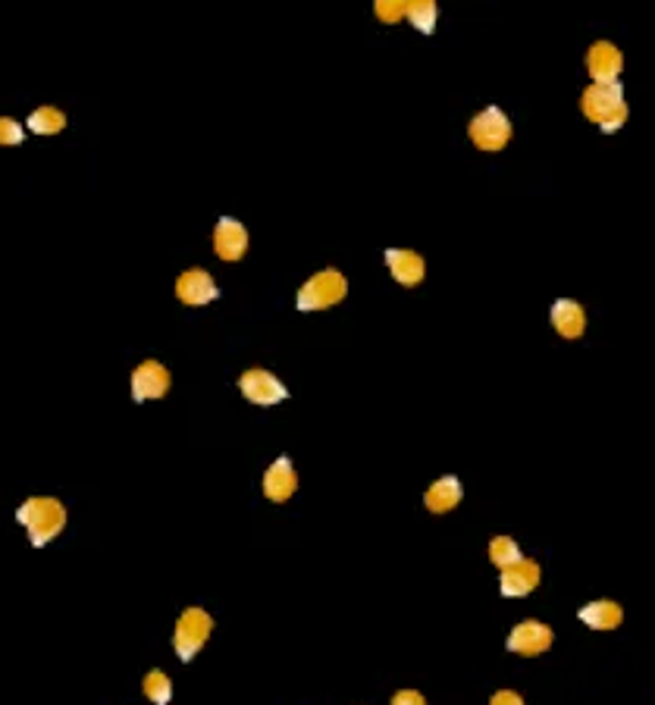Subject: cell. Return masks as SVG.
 Instances as JSON below:
<instances>
[{
    "instance_id": "cell-5",
    "label": "cell",
    "mask_w": 655,
    "mask_h": 705,
    "mask_svg": "<svg viewBox=\"0 0 655 705\" xmlns=\"http://www.w3.org/2000/svg\"><path fill=\"white\" fill-rule=\"evenodd\" d=\"M511 120L508 116L499 110V107H486V110H480L474 120H471V126H467V135H471V141H474V148H480V151H486V154H496V151H502L508 141H511Z\"/></svg>"
},
{
    "instance_id": "cell-23",
    "label": "cell",
    "mask_w": 655,
    "mask_h": 705,
    "mask_svg": "<svg viewBox=\"0 0 655 705\" xmlns=\"http://www.w3.org/2000/svg\"><path fill=\"white\" fill-rule=\"evenodd\" d=\"M405 4L408 0H373V13H377V19H383L386 26H395V22L405 16Z\"/></svg>"
},
{
    "instance_id": "cell-4",
    "label": "cell",
    "mask_w": 655,
    "mask_h": 705,
    "mask_svg": "<svg viewBox=\"0 0 655 705\" xmlns=\"http://www.w3.org/2000/svg\"><path fill=\"white\" fill-rule=\"evenodd\" d=\"M348 295V279L339 270H320L298 289V311H330Z\"/></svg>"
},
{
    "instance_id": "cell-12",
    "label": "cell",
    "mask_w": 655,
    "mask_h": 705,
    "mask_svg": "<svg viewBox=\"0 0 655 705\" xmlns=\"http://www.w3.org/2000/svg\"><path fill=\"white\" fill-rule=\"evenodd\" d=\"M587 69L593 76V85H612L621 76L624 57L612 41H596L590 47V54H587Z\"/></svg>"
},
{
    "instance_id": "cell-21",
    "label": "cell",
    "mask_w": 655,
    "mask_h": 705,
    "mask_svg": "<svg viewBox=\"0 0 655 705\" xmlns=\"http://www.w3.org/2000/svg\"><path fill=\"white\" fill-rule=\"evenodd\" d=\"M521 558H524V552H521V546L514 543L511 536H496L493 543H489V561H493L499 571L511 568V564L521 561Z\"/></svg>"
},
{
    "instance_id": "cell-14",
    "label": "cell",
    "mask_w": 655,
    "mask_h": 705,
    "mask_svg": "<svg viewBox=\"0 0 655 705\" xmlns=\"http://www.w3.org/2000/svg\"><path fill=\"white\" fill-rule=\"evenodd\" d=\"M386 267H389L392 279L405 289L420 286V282H424V273H427L424 257H420L417 251H408V248H386Z\"/></svg>"
},
{
    "instance_id": "cell-22",
    "label": "cell",
    "mask_w": 655,
    "mask_h": 705,
    "mask_svg": "<svg viewBox=\"0 0 655 705\" xmlns=\"http://www.w3.org/2000/svg\"><path fill=\"white\" fill-rule=\"evenodd\" d=\"M26 141V126L16 123L13 116H0V145L4 148H16Z\"/></svg>"
},
{
    "instance_id": "cell-8",
    "label": "cell",
    "mask_w": 655,
    "mask_h": 705,
    "mask_svg": "<svg viewBox=\"0 0 655 705\" xmlns=\"http://www.w3.org/2000/svg\"><path fill=\"white\" fill-rule=\"evenodd\" d=\"M217 295H220L217 279L201 267L185 270L176 279V298L185 304V308H204V304L217 301Z\"/></svg>"
},
{
    "instance_id": "cell-24",
    "label": "cell",
    "mask_w": 655,
    "mask_h": 705,
    "mask_svg": "<svg viewBox=\"0 0 655 705\" xmlns=\"http://www.w3.org/2000/svg\"><path fill=\"white\" fill-rule=\"evenodd\" d=\"M389 705H427V699H424V693H417V690H399L392 696Z\"/></svg>"
},
{
    "instance_id": "cell-19",
    "label": "cell",
    "mask_w": 655,
    "mask_h": 705,
    "mask_svg": "<svg viewBox=\"0 0 655 705\" xmlns=\"http://www.w3.org/2000/svg\"><path fill=\"white\" fill-rule=\"evenodd\" d=\"M405 19L420 32V35H433L436 32V19H439V7L436 0H408L405 4Z\"/></svg>"
},
{
    "instance_id": "cell-15",
    "label": "cell",
    "mask_w": 655,
    "mask_h": 705,
    "mask_svg": "<svg viewBox=\"0 0 655 705\" xmlns=\"http://www.w3.org/2000/svg\"><path fill=\"white\" fill-rule=\"evenodd\" d=\"M549 320L555 326V333L565 339H580L587 333V311H583V304L574 298H555Z\"/></svg>"
},
{
    "instance_id": "cell-18",
    "label": "cell",
    "mask_w": 655,
    "mask_h": 705,
    "mask_svg": "<svg viewBox=\"0 0 655 705\" xmlns=\"http://www.w3.org/2000/svg\"><path fill=\"white\" fill-rule=\"evenodd\" d=\"M26 129L35 135H60L66 129V113L60 107H35L26 120Z\"/></svg>"
},
{
    "instance_id": "cell-20",
    "label": "cell",
    "mask_w": 655,
    "mask_h": 705,
    "mask_svg": "<svg viewBox=\"0 0 655 705\" xmlns=\"http://www.w3.org/2000/svg\"><path fill=\"white\" fill-rule=\"evenodd\" d=\"M142 693L154 705H170V699H173V680H170V674L160 671V668L148 671L145 680H142Z\"/></svg>"
},
{
    "instance_id": "cell-13",
    "label": "cell",
    "mask_w": 655,
    "mask_h": 705,
    "mask_svg": "<svg viewBox=\"0 0 655 705\" xmlns=\"http://www.w3.org/2000/svg\"><path fill=\"white\" fill-rule=\"evenodd\" d=\"M295 489H298V470L286 455H279L264 474V496L276 505H283L295 496Z\"/></svg>"
},
{
    "instance_id": "cell-6",
    "label": "cell",
    "mask_w": 655,
    "mask_h": 705,
    "mask_svg": "<svg viewBox=\"0 0 655 705\" xmlns=\"http://www.w3.org/2000/svg\"><path fill=\"white\" fill-rule=\"evenodd\" d=\"M239 389H242V395L248 398V402L257 405V408H273V405L286 402V398H289L286 383L279 380L276 373L264 370V367L245 370V373L239 376Z\"/></svg>"
},
{
    "instance_id": "cell-10",
    "label": "cell",
    "mask_w": 655,
    "mask_h": 705,
    "mask_svg": "<svg viewBox=\"0 0 655 705\" xmlns=\"http://www.w3.org/2000/svg\"><path fill=\"white\" fill-rule=\"evenodd\" d=\"M214 251L220 261L236 264L248 251V229L236 217H220L214 226Z\"/></svg>"
},
{
    "instance_id": "cell-16",
    "label": "cell",
    "mask_w": 655,
    "mask_h": 705,
    "mask_svg": "<svg viewBox=\"0 0 655 705\" xmlns=\"http://www.w3.org/2000/svg\"><path fill=\"white\" fill-rule=\"evenodd\" d=\"M577 618L587 624L590 630H599V633H608V630H618L621 621H624V611L615 599H596V602H587L580 611H577Z\"/></svg>"
},
{
    "instance_id": "cell-2",
    "label": "cell",
    "mask_w": 655,
    "mask_h": 705,
    "mask_svg": "<svg viewBox=\"0 0 655 705\" xmlns=\"http://www.w3.org/2000/svg\"><path fill=\"white\" fill-rule=\"evenodd\" d=\"M580 107H583V116L593 120L608 135H615L624 126V120H627L624 91H621L618 82H612V85H590L587 91L580 94Z\"/></svg>"
},
{
    "instance_id": "cell-3",
    "label": "cell",
    "mask_w": 655,
    "mask_h": 705,
    "mask_svg": "<svg viewBox=\"0 0 655 705\" xmlns=\"http://www.w3.org/2000/svg\"><path fill=\"white\" fill-rule=\"evenodd\" d=\"M210 633H214V618H210L204 608L192 605L182 611L176 621V630H173V649L185 665L195 662V655L207 646Z\"/></svg>"
},
{
    "instance_id": "cell-7",
    "label": "cell",
    "mask_w": 655,
    "mask_h": 705,
    "mask_svg": "<svg viewBox=\"0 0 655 705\" xmlns=\"http://www.w3.org/2000/svg\"><path fill=\"white\" fill-rule=\"evenodd\" d=\"M555 643V633L549 624L543 621H521V624H514L511 633H508V652L514 655H524V658H536V655H543L549 652V646Z\"/></svg>"
},
{
    "instance_id": "cell-25",
    "label": "cell",
    "mask_w": 655,
    "mask_h": 705,
    "mask_svg": "<svg viewBox=\"0 0 655 705\" xmlns=\"http://www.w3.org/2000/svg\"><path fill=\"white\" fill-rule=\"evenodd\" d=\"M489 705H527V702L518 690H499L493 699H489Z\"/></svg>"
},
{
    "instance_id": "cell-11",
    "label": "cell",
    "mask_w": 655,
    "mask_h": 705,
    "mask_svg": "<svg viewBox=\"0 0 655 705\" xmlns=\"http://www.w3.org/2000/svg\"><path fill=\"white\" fill-rule=\"evenodd\" d=\"M540 577H543L540 564H536L533 558H521V561H514L511 568L502 571L499 590L508 599H524L536 590V586H540Z\"/></svg>"
},
{
    "instance_id": "cell-1",
    "label": "cell",
    "mask_w": 655,
    "mask_h": 705,
    "mask_svg": "<svg viewBox=\"0 0 655 705\" xmlns=\"http://www.w3.org/2000/svg\"><path fill=\"white\" fill-rule=\"evenodd\" d=\"M16 521L26 530L29 543L44 549L66 530V505L54 496H32L16 508Z\"/></svg>"
},
{
    "instance_id": "cell-9",
    "label": "cell",
    "mask_w": 655,
    "mask_h": 705,
    "mask_svg": "<svg viewBox=\"0 0 655 705\" xmlns=\"http://www.w3.org/2000/svg\"><path fill=\"white\" fill-rule=\"evenodd\" d=\"M173 386L170 370L160 361H142L132 370V398L135 402H154V398H163Z\"/></svg>"
},
{
    "instance_id": "cell-17",
    "label": "cell",
    "mask_w": 655,
    "mask_h": 705,
    "mask_svg": "<svg viewBox=\"0 0 655 705\" xmlns=\"http://www.w3.org/2000/svg\"><path fill=\"white\" fill-rule=\"evenodd\" d=\"M461 499H464V486H461V480L458 477H439L427 492H424V505H427V511H433V514H449V511H455L458 505H461Z\"/></svg>"
}]
</instances>
